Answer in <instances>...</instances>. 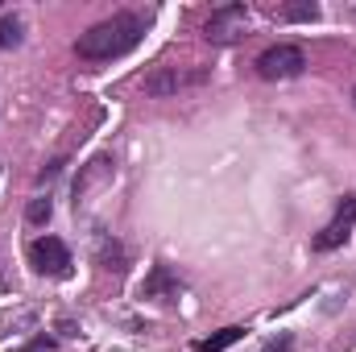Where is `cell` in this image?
Returning a JSON list of instances; mask_svg holds the SVG:
<instances>
[{
  "instance_id": "10",
  "label": "cell",
  "mask_w": 356,
  "mask_h": 352,
  "mask_svg": "<svg viewBox=\"0 0 356 352\" xmlns=\"http://www.w3.org/2000/svg\"><path fill=\"white\" fill-rule=\"evenodd\" d=\"M50 211H54V207H50V199H33V203L25 207V220H29V224H46V220H50Z\"/></svg>"
},
{
  "instance_id": "12",
  "label": "cell",
  "mask_w": 356,
  "mask_h": 352,
  "mask_svg": "<svg viewBox=\"0 0 356 352\" xmlns=\"http://www.w3.org/2000/svg\"><path fill=\"white\" fill-rule=\"evenodd\" d=\"M158 290H170V278H166V269H154V278L145 282V294H158Z\"/></svg>"
},
{
  "instance_id": "11",
  "label": "cell",
  "mask_w": 356,
  "mask_h": 352,
  "mask_svg": "<svg viewBox=\"0 0 356 352\" xmlns=\"http://www.w3.org/2000/svg\"><path fill=\"white\" fill-rule=\"evenodd\" d=\"M282 17H290V21H315V17H319V8H315V4H286V8H282Z\"/></svg>"
},
{
  "instance_id": "3",
  "label": "cell",
  "mask_w": 356,
  "mask_h": 352,
  "mask_svg": "<svg viewBox=\"0 0 356 352\" xmlns=\"http://www.w3.org/2000/svg\"><path fill=\"white\" fill-rule=\"evenodd\" d=\"M245 29H249V13H245V4H224V8H216V13L207 17V25H203L207 42H216V46L236 42Z\"/></svg>"
},
{
  "instance_id": "14",
  "label": "cell",
  "mask_w": 356,
  "mask_h": 352,
  "mask_svg": "<svg viewBox=\"0 0 356 352\" xmlns=\"http://www.w3.org/2000/svg\"><path fill=\"white\" fill-rule=\"evenodd\" d=\"M8 352H13V349H8ZM17 352H33V349H17Z\"/></svg>"
},
{
  "instance_id": "5",
  "label": "cell",
  "mask_w": 356,
  "mask_h": 352,
  "mask_svg": "<svg viewBox=\"0 0 356 352\" xmlns=\"http://www.w3.org/2000/svg\"><path fill=\"white\" fill-rule=\"evenodd\" d=\"M353 228H356V195H348V199L340 203V211L332 216V224L311 241V245H315V253H332V249H340V245L353 237Z\"/></svg>"
},
{
  "instance_id": "8",
  "label": "cell",
  "mask_w": 356,
  "mask_h": 352,
  "mask_svg": "<svg viewBox=\"0 0 356 352\" xmlns=\"http://www.w3.org/2000/svg\"><path fill=\"white\" fill-rule=\"evenodd\" d=\"M108 170H112V166H108V158H95V162L88 166V175L79 178V182H75V195H88V191H91V182H95V178H104Z\"/></svg>"
},
{
  "instance_id": "13",
  "label": "cell",
  "mask_w": 356,
  "mask_h": 352,
  "mask_svg": "<svg viewBox=\"0 0 356 352\" xmlns=\"http://www.w3.org/2000/svg\"><path fill=\"white\" fill-rule=\"evenodd\" d=\"M286 349H290V340H273V344H269L266 352H286Z\"/></svg>"
},
{
  "instance_id": "9",
  "label": "cell",
  "mask_w": 356,
  "mask_h": 352,
  "mask_svg": "<svg viewBox=\"0 0 356 352\" xmlns=\"http://www.w3.org/2000/svg\"><path fill=\"white\" fill-rule=\"evenodd\" d=\"M21 42V21L17 17H0V46H17Z\"/></svg>"
},
{
  "instance_id": "1",
  "label": "cell",
  "mask_w": 356,
  "mask_h": 352,
  "mask_svg": "<svg viewBox=\"0 0 356 352\" xmlns=\"http://www.w3.org/2000/svg\"><path fill=\"white\" fill-rule=\"evenodd\" d=\"M141 33H145V21H141L137 13H116V17L91 25L88 33H79L75 50H79V58H88V63H112V58L129 54V50L141 42Z\"/></svg>"
},
{
  "instance_id": "2",
  "label": "cell",
  "mask_w": 356,
  "mask_h": 352,
  "mask_svg": "<svg viewBox=\"0 0 356 352\" xmlns=\"http://www.w3.org/2000/svg\"><path fill=\"white\" fill-rule=\"evenodd\" d=\"M29 265L46 278H67L75 262H71V249L58 237H38V241H29Z\"/></svg>"
},
{
  "instance_id": "6",
  "label": "cell",
  "mask_w": 356,
  "mask_h": 352,
  "mask_svg": "<svg viewBox=\"0 0 356 352\" xmlns=\"http://www.w3.org/2000/svg\"><path fill=\"white\" fill-rule=\"evenodd\" d=\"M191 79H199V75H182L178 67H158L154 75H145V91L149 95H175L182 83H191Z\"/></svg>"
},
{
  "instance_id": "4",
  "label": "cell",
  "mask_w": 356,
  "mask_h": 352,
  "mask_svg": "<svg viewBox=\"0 0 356 352\" xmlns=\"http://www.w3.org/2000/svg\"><path fill=\"white\" fill-rule=\"evenodd\" d=\"M302 67H307V58H302L298 46H269L257 58V75L261 79H294V75H302Z\"/></svg>"
},
{
  "instance_id": "7",
  "label": "cell",
  "mask_w": 356,
  "mask_h": 352,
  "mask_svg": "<svg viewBox=\"0 0 356 352\" xmlns=\"http://www.w3.org/2000/svg\"><path fill=\"white\" fill-rule=\"evenodd\" d=\"M241 336H245V328H224V332L207 336V340L199 344V352H224V349H232V344H236Z\"/></svg>"
}]
</instances>
